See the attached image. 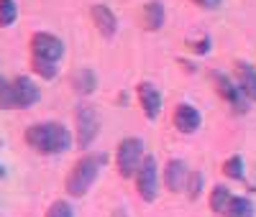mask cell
Segmentation results:
<instances>
[{
  "label": "cell",
  "mask_w": 256,
  "mask_h": 217,
  "mask_svg": "<svg viewBox=\"0 0 256 217\" xmlns=\"http://www.w3.org/2000/svg\"><path fill=\"white\" fill-rule=\"evenodd\" d=\"M202 189H205V177H202L200 171H190V177H187V187H184L187 197H190V200H198L200 194H202Z\"/></svg>",
  "instance_id": "44dd1931"
},
{
  "label": "cell",
  "mask_w": 256,
  "mask_h": 217,
  "mask_svg": "<svg viewBox=\"0 0 256 217\" xmlns=\"http://www.w3.org/2000/svg\"><path fill=\"white\" fill-rule=\"evenodd\" d=\"M31 67H34V72H36L41 79H56V77H59V64L34 59V61H31Z\"/></svg>",
  "instance_id": "7402d4cb"
},
{
  "label": "cell",
  "mask_w": 256,
  "mask_h": 217,
  "mask_svg": "<svg viewBox=\"0 0 256 217\" xmlns=\"http://www.w3.org/2000/svg\"><path fill=\"white\" fill-rule=\"evenodd\" d=\"M164 3L162 0H152V3H146L144 5V28L146 31H159L164 26Z\"/></svg>",
  "instance_id": "9a60e30c"
},
{
  "label": "cell",
  "mask_w": 256,
  "mask_h": 217,
  "mask_svg": "<svg viewBox=\"0 0 256 217\" xmlns=\"http://www.w3.org/2000/svg\"><path fill=\"white\" fill-rule=\"evenodd\" d=\"M200 125H202V115H200L198 107L190 105V102H180L177 110H174V128L184 136H192L200 130Z\"/></svg>",
  "instance_id": "9c48e42d"
},
{
  "label": "cell",
  "mask_w": 256,
  "mask_h": 217,
  "mask_svg": "<svg viewBox=\"0 0 256 217\" xmlns=\"http://www.w3.org/2000/svg\"><path fill=\"white\" fill-rule=\"evenodd\" d=\"M223 174L228 179H233V182H241L244 177H246V161H244V156H228L226 159V164H223Z\"/></svg>",
  "instance_id": "ac0fdd59"
},
{
  "label": "cell",
  "mask_w": 256,
  "mask_h": 217,
  "mask_svg": "<svg viewBox=\"0 0 256 217\" xmlns=\"http://www.w3.org/2000/svg\"><path fill=\"white\" fill-rule=\"evenodd\" d=\"M24 141L28 143V148H34L41 156H59L64 151H70L74 143L70 128L64 123H56V120L28 125L24 133Z\"/></svg>",
  "instance_id": "6da1fadb"
},
{
  "label": "cell",
  "mask_w": 256,
  "mask_h": 217,
  "mask_svg": "<svg viewBox=\"0 0 256 217\" xmlns=\"http://www.w3.org/2000/svg\"><path fill=\"white\" fill-rule=\"evenodd\" d=\"M210 46H212L210 36H205V38H200V41H192V43H190V49L195 51V54H200V56H202V54H208V51H210Z\"/></svg>",
  "instance_id": "cb8c5ba5"
},
{
  "label": "cell",
  "mask_w": 256,
  "mask_h": 217,
  "mask_svg": "<svg viewBox=\"0 0 256 217\" xmlns=\"http://www.w3.org/2000/svg\"><path fill=\"white\" fill-rule=\"evenodd\" d=\"M105 161H108L105 154H84L72 166V171L67 174V192H70V197H84V194L90 192V187L100 177V169L105 166Z\"/></svg>",
  "instance_id": "7a4b0ae2"
},
{
  "label": "cell",
  "mask_w": 256,
  "mask_h": 217,
  "mask_svg": "<svg viewBox=\"0 0 256 217\" xmlns=\"http://www.w3.org/2000/svg\"><path fill=\"white\" fill-rule=\"evenodd\" d=\"M136 95H138V105L148 120H156L162 115V105H164V97L159 92V87L154 82H138L136 87Z\"/></svg>",
  "instance_id": "ba28073f"
},
{
  "label": "cell",
  "mask_w": 256,
  "mask_h": 217,
  "mask_svg": "<svg viewBox=\"0 0 256 217\" xmlns=\"http://www.w3.org/2000/svg\"><path fill=\"white\" fill-rule=\"evenodd\" d=\"M146 159V151H144V141L131 136V138H123L116 148V166L118 174L123 179H131L136 177V171L141 166V161Z\"/></svg>",
  "instance_id": "3957f363"
},
{
  "label": "cell",
  "mask_w": 256,
  "mask_h": 217,
  "mask_svg": "<svg viewBox=\"0 0 256 217\" xmlns=\"http://www.w3.org/2000/svg\"><path fill=\"white\" fill-rule=\"evenodd\" d=\"M3 177H6V169H3V166H0V179H3Z\"/></svg>",
  "instance_id": "484cf974"
},
{
  "label": "cell",
  "mask_w": 256,
  "mask_h": 217,
  "mask_svg": "<svg viewBox=\"0 0 256 217\" xmlns=\"http://www.w3.org/2000/svg\"><path fill=\"white\" fill-rule=\"evenodd\" d=\"M13 95H16V110L18 107H31L41 100L38 84L28 77H16L13 79Z\"/></svg>",
  "instance_id": "7c38bea8"
},
{
  "label": "cell",
  "mask_w": 256,
  "mask_h": 217,
  "mask_svg": "<svg viewBox=\"0 0 256 217\" xmlns=\"http://www.w3.org/2000/svg\"><path fill=\"white\" fill-rule=\"evenodd\" d=\"M230 200H233V194L226 184H216L210 189V210L216 215H226L230 207Z\"/></svg>",
  "instance_id": "2e32d148"
},
{
  "label": "cell",
  "mask_w": 256,
  "mask_h": 217,
  "mask_svg": "<svg viewBox=\"0 0 256 217\" xmlns=\"http://www.w3.org/2000/svg\"><path fill=\"white\" fill-rule=\"evenodd\" d=\"M187 177H190V166L182 159H169L164 166V174H162V182L169 192H184Z\"/></svg>",
  "instance_id": "30bf717a"
},
{
  "label": "cell",
  "mask_w": 256,
  "mask_h": 217,
  "mask_svg": "<svg viewBox=\"0 0 256 217\" xmlns=\"http://www.w3.org/2000/svg\"><path fill=\"white\" fill-rule=\"evenodd\" d=\"M90 13H92V23L98 26V31H100L102 38H113L118 33V15L110 10V5L95 3L90 8Z\"/></svg>",
  "instance_id": "8fae6325"
},
{
  "label": "cell",
  "mask_w": 256,
  "mask_h": 217,
  "mask_svg": "<svg viewBox=\"0 0 256 217\" xmlns=\"http://www.w3.org/2000/svg\"><path fill=\"white\" fill-rule=\"evenodd\" d=\"M159 164L154 156H146L136 171V189H138V197L144 202H156L159 197Z\"/></svg>",
  "instance_id": "5b68a950"
},
{
  "label": "cell",
  "mask_w": 256,
  "mask_h": 217,
  "mask_svg": "<svg viewBox=\"0 0 256 217\" xmlns=\"http://www.w3.org/2000/svg\"><path fill=\"white\" fill-rule=\"evenodd\" d=\"M18 20V3L16 0H0V28H8Z\"/></svg>",
  "instance_id": "d6986e66"
},
{
  "label": "cell",
  "mask_w": 256,
  "mask_h": 217,
  "mask_svg": "<svg viewBox=\"0 0 256 217\" xmlns=\"http://www.w3.org/2000/svg\"><path fill=\"white\" fill-rule=\"evenodd\" d=\"M212 77V82H216V90H218V95L233 107L236 113H248V100H246V95L241 92V87L233 82L228 74H223V72H212L210 74Z\"/></svg>",
  "instance_id": "52a82bcc"
},
{
  "label": "cell",
  "mask_w": 256,
  "mask_h": 217,
  "mask_svg": "<svg viewBox=\"0 0 256 217\" xmlns=\"http://www.w3.org/2000/svg\"><path fill=\"white\" fill-rule=\"evenodd\" d=\"M226 217H256V205L248 197H233Z\"/></svg>",
  "instance_id": "e0dca14e"
},
{
  "label": "cell",
  "mask_w": 256,
  "mask_h": 217,
  "mask_svg": "<svg viewBox=\"0 0 256 217\" xmlns=\"http://www.w3.org/2000/svg\"><path fill=\"white\" fill-rule=\"evenodd\" d=\"M236 74H238L236 84L241 87V92L246 95V100L256 102V69L251 67L248 61H238L236 64Z\"/></svg>",
  "instance_id": "4fadbf2b"
},
{
  "label": "cell",
  "mask_w": 256,
  "mask_h": 217,
  "mask_svg": "<svg viewBox=\"0 0 256 217\" xmlns=\"http://www.w3.org/2000/svg\"><path fill=\"white\" fill-rule=\"evenodd\" d=\"M70 79H72V87L77 95H92L98 90V74L90 67H77Z\"/></svg>",
  "instance_id": "5bb4252c"
},
{
  "label": "cell",
  "mask_w": 256,
  "mask_h": 217,
  "mask_svg": "<svg viewBox=\"0 0 256 217\" xmlns=\"http://www.w3.org/2000/svg\"><path fill=\"white\" fill-rule=\"evenodd\" d=\"M0 110H16V95H13V82L0 77Z\"/></svg>",
  "instance_id": "ffe728a7"
},
{
  "label": "cell",
  "mask_w": 256,
  "mask_h": 217,
  "mask_svg": "<svg viewBox=\"0 0 256 217\" xmlns=\"http://www.w3.org/2000/svg\"><path fill=\"white\" fill-rule=\"evenodd\" d=\"M46 217H74V207L70 202H64V200H56L46 210Z\"/></svg>",
  "instance_id": "603a6c76"
},
{
  "label": "cell",
  "mask_w": 256,
  "mask_h": 217,
  "mask_svg": "<svg viewBox=\"0 0 256 217\" xmlns=\"http://www.w3.org/2000/svg\"><path fill=\"white\" fill-rule=\"evenodd\" d=\"M192 3H198V5L205 8V10H216V8L223 5V0H192Z\"/></svg>",
  "instance_id": "d4e9b609"
},
{
  "label": "cell",
  "mask_w": 256,
  "mask_h": 217,
  "mask_svg": "<svg viewBox=\"0 0 256 217\" xmlns=\"http://www.w3.org/2000/svg\"><path fill=\"white\" fill-rule=\"evenodd\" d=\"M31 54H34V59L59 64L62 56H64V41L59 36L49 33V31H38L31 38Z\"/></svg>",
  "instance_id": "8992f818"
},
{
  "label": "cell",
  "mask_w": 256,
  "mask_h": 217,
  "mask_svg": "<svg viewBox=\"0 0 256 217\" xmlns=\"http://www.w3.org/2000/svg\"><path fill=\"white\" fill-rule=\"evenodd\" d=\"M74 125H77V146L88 151L98 133H100V115L92 105H77V110H74Z\"/></svg>",
  "instance_id": "277c9868"
}]
</instances>
